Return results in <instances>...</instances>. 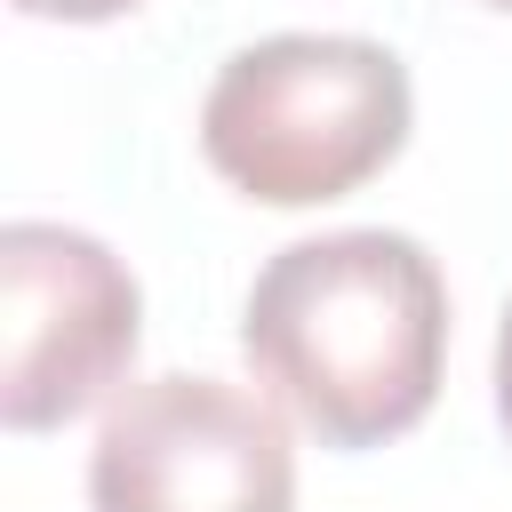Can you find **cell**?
<instances>
[{
	"label": "cell",
	"mask_w": 512,
	"mask_h": 512,
	"mask_svg": "<svg viewBox=\"0 0 512 512\" xmlns=\"http://www.w3.org/2000/svg\"><path fill=\"white\" fill-rule=\"evenodd\" d=\"M240 352L320 448H384L440 400L448 280L384 224L288 240L240 304Z\"/></svg>",
	"instance_id": "cell-1"
},
{
	"label": "cell",
	"mask_w": 512,
	"mask_h": 512,
	"mask_svg": "<svg viewBox=\"0 0 512 512\" xmlns=\"http://www.w3.org/2000/svg\"><path fill=\"white\" fill-rule=\"evenodd\" d=\"M408 64L360 32H272L224 56L200 104L208 168L264 208L360 192L408 144Z\"/></svg>",
	"instance_id": "cell-2"
},
{
	"label": "cell",
	"mask_w": 512,
	"mask_h": 512,
	"mask_svg": "<svg viewBox=\"0 0 512 512\" xmlns=\"http://www.w3.org/2000/svg\"><path fill=\"white\" fill-rule=\"evenodd\" d=\"M144 336L136 272L72 224L16 216L0 232V424L56 432L96 408Z\"/></svg>",
	"instance_id": "cell-3"
},
{
	"label": "cell",
	"mask_w": 512,
	"mask_h": 512,
	"mask_svg": "<svg viewBox=\"0 0 512 512\" xmlns=\"http://www.w3.org/2000/svg\"><path fill=\"white\" fill-rule=\"evenodd\" d=\"M288 424L224 376H144L104 408L88 512H288Z\"/></svg>",
	"instance_id": "cell-4"
},
{
	"label": "cell",
	"mask_w": 512,
	"mask_h": 512,
	"mask_svg": "<svg viewBox=\"0 0 512 512\" xmlns=\"http://www.w3.org/2000/svg\"><path fill=\"white\" fill-rule=\"evenodd\" d=\"M24 16H56V24H104V16H128L136 0H16Z\"/></svg>",
	"instance_id": "cell-5"
},
{
	"label": "cell",
	"mask_w": 512,
	"mask_h": 512,
	"mask_svg": "<svg viewBox=\"0 0 512 512\" xmlns=\"http://www.w3.org/2000/svg\"><path fill=\"white\" fill-rule=\"evenodd\" d=\"M496 416H504V432H512V312H504V328H496Z\"/></svg>",
	"instance_id": "cell-6"
},
{
	"label": "cell",
	"mask_w": 512,
	"mask_h": 512,
	"mask_svg": "<svg viewBox=\"0 0 512 512\" xmlns=\"http://www.w3.org/2000/svg\"><path fill=\"white\" fill-rule=\"evenodd\" d=\"M488 8H512V0H488Z\"/></svg>",
	"instance_id": "cell-7"
}]
</instances>
